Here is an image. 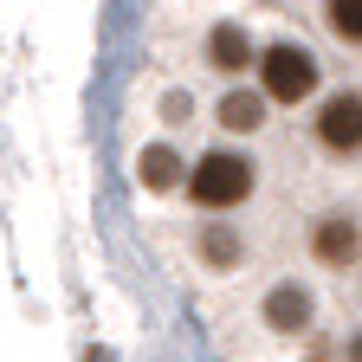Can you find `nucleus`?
I'll list each match as a JSON object with an SVG mask.
<instances>
[{
  "instance_id": "0eeeda50",
  "label": "nucleus",
  "mask_w": 362,
  "mask_h": 362,
  "mask_svg": "<svg viewBox=\"0 0 362 362\" xmlns=\"http://www.w3.org/2000/svg\"><path fill=\"white\" fill-rule=\"evenodd\" d=\"M136 181H143V188H175L181 181V156L168 143H149L143 156H136Z\"/></svg>"
},
{
  "instance_id": "1a4fd4ad",
  "label": "nucleus",
  "mask_w": 362,
  "mask_h": 362,
  "mask_svg": "<svg viewBox=\"0 0 362 362\" xmlns=\"http://www.w3.org/2000/svg\"><path fill=\"white\" fill-rule=\"evenodd\" d=\"M201 259L207 265H240V233H233V226H207V233H201Z\"/></svg>"
},
{
  "instance_id": "f257e3e1",
  "label": "nucleus",
  "mask_w": 362,
  "mask_h": 362,
  "mask_svg": "<svg viewBox=\"0 0 362 362\" xmlns=\"http://www.w3.org/2000/svg\"><path fill=\"white\" fill-rule=\"evenodd\" d=\"M188 188H194V201H201V207H233V201H246V194H252V162H246V156H233V149H214V156H201V162H194Z\"/></svg>"
},
{
  "instance_id": "6e6552de",
  "label": "nucleus",
  "mask_w": 362,
  "mask_h": 362,
  "mask_svg": "<svg viewBox=\"0 0 362 362\" xmlns=\"http://www.w3.org/2000/svg\"><path fill=\"white\" fill-rule=\"evenodd\" d=\"M220 123L226 129H259L265 123V98H259V90H226V98H220Z\"/></svg>"
},
{
  "instance_id": "39448f33",
  "label": "nucleus",
  "mask_w": 362,
  "mask_h": 362,
  "mask_svg": "<svg viewBox=\"0 0 362 362\" xmlns=\"http://www.w3.org/2000/svg\"><path fill=\"white\" fill-rule=\"evenodd\" d=\"M265 324H272V330H304V324H310V291H304V285H272Z\"/></svg>"
},
{
  "instance_id": "9d476101",
  "label": "nucleus",
  "mask_w": 362,
  "mask_h": 362,
  "mask_svg": "<svg viewBox=\"0 0 362 362\" xmlns=\"http://www.w3.org/2000/svg\"><path fill=\"white\" fill-rule=\"evenodd\" d=\"M330 26H337L343 39H356V33H362V7H356V0H337V7H330Z\"/></svg>"
},
{
  "instance_id": "f03ea898",
  "label": "nucleus",
  "mask_w": 362,
  "mask_h": 362,
  "mask_svg": "<svg viewBox=\"0 0 362 362\" xmlns=\"http://www.w3.org/2000/svg\"><path fill=\"white\" fill-rule=\"evenodd\" d=\"M265 98L272 104H298V98H310V90H317V59L304 52V45H272V52H265Z\"/></svg>"
},
{
  "instance_id": "7ed1b4c3",
  "label": "nucleus",
  "mask_w": 362,
  "mask_h": 362,
  "mask_svg": "<svg viewBox=\"0 0 362 362\" xmlns=\"http://www.w3.org/2000/svg\"><path fill=\"white\" fill-rule=\"evenodd\" d=\"M317 136H324V149L349 156L362 143V104H356V90H343V98L324 104V117H317Z\"/></svg>"
},
{
  "instance_id": "423d86ee",
  "label": "nucleus",
  "mask_w": 362,
  "mask_h": 362,
  "mask_svg": "<svg viewBox=\"0 0 362 362\" xmlns=\"http://www.w3.org/2000/svg\"><path fill=\"white\" fill-rule=\"evenodd\" d=\"M317 259L324 265H349L356 259V220L349 214H330L324 226H317Z\"/></svg>"
},
{
  "instance_id": "20e7f679",
  "label": "nucleus",
  "mask_w": 362,
  "mask_h": 362,
  "mask_svg": "<svg viewBox=\"0 0 362 362\" xmlns=\"http://www.w3.org/2000/svg\"><path fill=\"white\" fill-rule=\"evenodd\" d=\"M207 65H214V71H246V65H252V39H246L240 20H220V26L207 33Z\"/></svg>"
}]
</instances>
